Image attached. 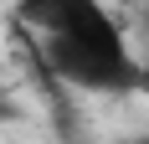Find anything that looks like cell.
<instances>
[{
    "label": "cell",
    "mask_w": 149,
    "mask_h": 144,
    "mask_svg": "<svg viewBox=\"0 0 149 144\" xmlns=\"http://www.w3.org/2000/svg\"><path fill=\"white\" fill-rule=\"evenodd\" d=\"M10 31L72 93L123 98L144 87V62L103 0H15Z\"/></svg>",
    "instance_id": "1"
},
{
    "label": "cell",
    "mask_w": 149,
    "mask_h": 144,
    "mask_svg": "<svg viewBox=\"0 0 149 144\" xmlns=\"http://www.w3.org/2000/svg\"><path fill=\"white\" fill-rule=\"evenodd\" d=\"M139 62H144V87H139V93L149 98V10H144V57H139Z\"/></svg>",
    "instance_id": "2"
},
{
    "label": "cell",
    "mask_w": 149,
    "mask_h": 144,
    "mask_svg": "<svg viewBox=\"0 0 149 144\" xmlns=\"http://www.w3.org/2000/svg\"><path fill=\"white\" fill-rule=\"evenodd\" d=\"M113 144H149V129H134V134H123V139H113Z\"/></svg>",
    "instance_id": "3"
},
{
    "label": "cell",
    "mask_w": 149,
    "mask_h": 144,
    "mask_svg": "<svg viewBox=\"0 0 149 144\" xmlns=\"http://www.w3.org/2000/svg\"><path fill=\"white\" fill-rule=\"evenodd\" d=\"M5 113H10V108H5V103H0V118H5Z\"/></svg>",
    "instance_id": "4"
}]
</instances>
